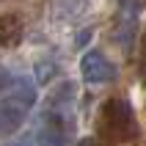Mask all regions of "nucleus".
Returning a JSON list of instances; mask_svg holds the SVG:
<instances>
[{
	"label": "nucleus",
	"instance_id": "f257e3e1",
	"mask_svg": "<svg viewBox=\"0 0 146 146\" xmlns=\"http://www.w3.org/2000/svg\"><path fill=\"white\" fill-rule=\"evenodd\" d=\"M102 132L110 135L119 143H130V141L138 138V119H135V110L127 99H108L102 105Z\"/></svg>",
	"mask_w": 146,
	"mask_h": 146
},
{
	"label": "nucleus",
	"instance_id": "f03ea898",
	"mask_svg": "<svg viewBox=\"0 0 146 146\" xmlns=\"http://www.w3.org/2000/svg\"><path fill=\"white\" fill-rule=\"evenodd\" d=\"M72 135H74L72 108H50L39 135H36V146H69Z\"/></svg>",
	"mask_w": 146,
	"mask_h": 146
},
{
	"label": "nucleus",
	"instance_id": "7ed1b4c3",
	"mask_svg": "<svg viewBox=\"0 0 146 146\" xmlns=\"http://www.w3.org/2000/svg\"><path fill=\"white\" fill-rule=\"evenodd\" d=\"M138 14H141V0H119L116 8V22H113V41L124 52H130L135 44V33H138Z\"/></svg>",
	"mask_w": 146,
	"mask_h": 146
},
{
	"label": "nucleus",
	"instance_id": "20e7f679",
	"mask_svg": "<svg viewBox=\"0 0 146 146\" xmlns=\"http://www.w3.org/2000/svg\"><path fill=\"white\" fill-rule=\"evenodd\" d=\"M80 72L83 80L91 83V86H105V83L116 80V64L102 52V50H88L86 55L80 58Z\"/></svg>",
	"mask_w": 146,
	"mask_h": 146
},
{
	"label": "nucleus",
	"instance_id": "39448f33",
	"mask_svg": "<svg viewBox=\"0 0 146 146\" xmlns=\"http://www.w3.org/2000/svg\"><path fill=\"white\" fill-rule=\"evenodd\" d=\"M31 108L22 105L19 99H14L11 94L0 99V135H14L19 127H22L25 116H28Z\"/></svg>",
	"mask_w": 146,
	"mask_h": 146
},
{
	"label": "nucleus",
	"instance_id": "423d86ee",
	"mask_svg": "<svg viewBox=\"0 0 146 146\" xmlns=\"http://www.w3.org/2000/svg\"><path fill=\"white\" fill-rule=\"evenodd\" d=\"M22 33H25V25H22V17L8 11V14H0V47H19L22 44Z\"/></svg>",
	"mask_w": 146,
	"mask_h": 146
},
{
	"label": "nucleus",
	"instance_id": "0eeeda50",
	"mask_svg": "<svg viewBox=\"0 0 146 146\" xmlns=\"http://www.w3.org/2000/svg\"><path fill=\"white\" fill-rule=\"evenodd\" d=\"M33 74H36V83H39V86H47L58 74V64L52 58H41V61H36V66H33Z\"/></svg>",
	"mask_w": 146,
	"mask_h": 146
},
{
	"label": "nucleus",
	"instance_id": "6e6552de",
	"mask_svg": "<svg viewBox=\"0 0 146 146\" xmlns=\"http://www.w3.org/2000/svg\"><path fill=\"white\" fill-rule=\"evenodd\" d=\"M11 80H14V74H8L6 69H0V97H3V94H8V88H11Z\"/></svg>",
	"mask_w": 146,
	"mask_h": 146
},
{
	"label": "nucleus",
	"instance_id": "1a4fd4ad",
	"mask_svg": "<svg viewBox=\"0 0 146 146\" xmlns=\"http://www.w3.org/2000/svg\"><path fill=\"white\" fill-rule=\"evenodd\" d=\"M33 135H22V138H17V141H8L6 146H33Z\"/></svg>",
	"mask_w": 146,
	"mask_h": 146
},
{
	"label": "nucleus",
	"instance_id": "9d476101",
	"mask_svg": "<svg viewBox=\"0 0 146 146\" xmlns=\"http://www.w3.org/2000/svg\"><path fill=\"white\" fill-rule=\"evenodd\" d=\"M88 39H91V31H80V33H77V39H74V44H77V47H86Z\"/></svg>",
	"mask_w": 146,
	"mask_h": 146
},
{
	"label": "nucleus",
	"instance_id": "9b49d317",
	"mask_svg": "<svg viewBox=\"0 0 146 146\" xmlns=\"http://www.w3.org/2000/svg\"><path fill=\"white\" fill-rule=\"evenodd\" d=\"M74 146H94V138H83V141H77Z\"/></svg>",
	"mask_w": 146,
	"mask_h": 146
},
{
	"label": "nucleus",
	"instance_id": "f8f14e48",
	"mask_svg": "<svg viewBox=\"0 0 146 146\" xmlns=\"http://www.w3.org/2000/svg\"><path fill=\"white\" fill-rule=\"evenodd\" d=\"M141 44H143V52H146V33H143V39H141Z\"/></svg>",
	"mask_w": 146,
	"mask_h": 146
}]
</instances>
